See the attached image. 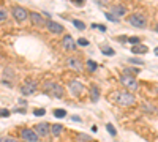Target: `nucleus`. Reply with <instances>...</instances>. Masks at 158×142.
<instances>
[{
    "label": "nucleus",
    "mask_w": 158,
    "mask_h": 142,
    "mask_svg": "<svg viewBox=\"0 0 158 142\" xmlns=\"http://www.w3.org/2000/svg\"><path fill=\"white\" fill-rule=\"evenodd\" d=\"M117 103L120 106H133L134 103H136V98H134L133 93H130V92L123 90V92H118L117 96H116Z\"/></svg>",
    "instance_id": "1"
},
{
    "label": "nucleus",
    "mask_w": 158,
    "mask_h": 142,
    "mask_svg": "<svg viewBox=\"0 0 158 142\" xmlns=\"http://www.w3.org/2000/svg\"><path fill=\"white\" fill-rule=\"evenodd\" d=\"M44 89H46L48 92H51V95H54L55 98H62L63 96V89L59 85V84H55V82H48L44 84Z\"/></svg>",
    "instance_id": "2"
},
{
    "label": "nucleus",
    "mask_w": 158,
    "mask_h": 142,
    "mask_svg": "<svg viewBox=\"0 0 158 142\" xmlns=\"http://www.w3.org/2000/svg\"><path fill=\"white\" fill-rule=\"evenodd\" d=\"M120 82H122V85H125L128 90H138L136 78H133V76H130V74H123L120 78Z\"/></svg>",
    "instance_id": "3"
},
{
    "label": "nucleus",
    "mask_w": 158,
    "mask_h": 142,
    "mask_svg": "<svg viewBox=\"0 0 158 142\" xmlns=\"http://www.w3.org/2000/svg\"><path fill=\"white\" fill-rule=\"evenodd\" d=\"M130 24L133 27H136V29H144L145 27V18L144 14H139V13H134L130 16Z\"/></svg>",
    "instance_id": "4"
},
{
    "label": "nucleus",
    "mask_w": 158,
    "mask_h": 142,
    "mask_svg": "<svg viewBox=\"0 0 158 142\" xmlns=\"http://www.w3.org/2000/svg\"><path fill=\"white\" fill-rule=\"evenodd\" d=\"M13 16L16 21H19V22H24V21L29 18V13H27V10L24 7H19V5H16L13 7Z\"/></svg>",
    "instance_id": "5"
},
{
    "label": "nucleus",
    "mask_w": 158,
    "mask_h": 142,
    "mask_svg": "<svg viewBox=\"0 0 158 142\" xmlns=\"http://www.w3.org/2000/svg\"><path fill=\"white\" fill-rule=\"evenodd\" d=\"M21 138L24 139V142H38V134L33 129H29V128L21 131Z\"/></svg>",
    "instance_id": "6"
},
{
    "label": "nucleus",
    "mask_w": 158,
    "mask_h": 142,
    "mask_svg": "<svg viewBox=\"0 0 158 142\" xmlns=\"http://www.w3.org/2000/svg\"><path fill=\"white\" fill-rule=\"evenodd\" d=\"M70 92L73 96H81L84 93V85L79 81H71L70 82Z\"/></svg>",
    "instance_id": "7"
},
{
    "label": "nucleus",
    "mask_w": 158,
    "mask_h": 142,
    "mask_svg": "<svg viewBox=\"0 0 158 142\" xmlns=\"http://www.w3.org/2000/svg\"><path fill=\"white\" fill-rule=\"evenodd\" d=\"M22 95H25V96H29V95H33L37 92V82H33V81H27V82L22 85Z\"/></svg>",
    "instance_id": "8"
},
{
    "label": "nucleus",
    "mask_w": 158,
    "mask_h": 142,
    "mask_svg": "<svg viewBox=\"0 0 158 142\" xmlns=\"http://www.w3.org/2000/svg\"><path fill=\"white\" fill-rule=\"evenodd\" d=\"M66 65H68V68L73 70V71H78V73L82 71V63L78 57H70L68 60H66Z\"/></svg>",
    "instance_id": "9"
},
{
    "label": "nucleus",
    "mask_w": 158,
    "mask_h": 142,
    "mask_svg": "<svg viewBox=\"0 0 158 142\" xmlns=\"http://www.w3.org/2000/svg\"><path fill=\"white\" fill-rule=\"evenodd\" d=\"M35 133L38 134V136H48L49 134V131H51V126L48 123H40V125H37L35 126Z\"/></svg>",
    "instance_id": "10"
},
{
    "label": "nucleus",
    "mask_w": 158,
    "mask_h": 142,
    "mask_svg": "<svg viewBox=\"0 0 158 142\" xmlns=\"http://www.w3.org/2000/svg\"><path fill=\"white\" fill-rule=\"evenodd\" d=\"M46 27L52 32V33H62V32H63V27H62L59 22H54V21H48Z\"/></svg>",
    "instance_id": "11"
},
{
    "label": "nucleus",
    "mask_w": 158,
    "mask_h": 142,
    "mask_svg": "<svg viewBox=\"0 0 158 142\" xmlns=\"http://www.w3.org/2000/svg\"><path fill=\"white\" fill-rule=\"evenodd\" d=\"M63 49H66V51H75L76 49V43H75V40H73L70 35H66L63 38Z\"/></svg>",
    "instance_id": "12"
},
{
    "label": "nucleus",
    "mask_w": 158,
    "mask_h": 142,
    "mask_svg": "<svg viewBox=\"0 0 158 142\" xmlns=\"http://www.w3.org/2000/svg\"><path fill=\"white\" fill-rule=\"evenodd\" d=\"M112 14H116V18H122V16L127 14V8L123 7V5H114L112 7Z\"/></svg>",
    "instance_id": "13"
},
{
    "label": "nucleus",
    "mask_w": 158,
    "mask_h": 142,
    "mask_svg": "<svg viewBox=\"0 0 158 142\" xmlns=\"http://www.w3.org/2000/svg\"><path fill=\"white\" fill-rule=\"evenodd\" d=\"M29 16H30V19H32L33 25H43V24H44L43 18H41V16H40L38 13H30Z\"/></svg>",
    "instance_id": "14"
},
{
    "label": "nucleus",
    "mask_w": 158,
    "mask_h": 142,
    "mask_svg": "<svg viewBox=\"0 0 158 142\" xmlns=\"http://www.w3.org/2000/svg\"><path fill=\"white\" fill-rule=\"evenodd\" d=\"M147 51H149V47L144 46V44H136V46H133V49H131V52H134V54H145Z\"/></svg>",
    "instance_id": "15"
},
{
    "label": "nucleus",
    "mask_w": 158,
    "mask_h": 142,
    "mask_svg": "<svg viewBox=\"0 0 158 142\" xmlns=\"http://www.w3.org/2000/svg\"><path fill=\"white\" fill-rule=\"evenodd\" d=\"M62 131H63V126H62V125H52V126H51V133L55 134V136H59Z\"/></svg>",
    "instance_id": "16"
},
{
    "label": "nucleus",
    "mask_w": 158,
    "mask_h": 142,
    "mask_svg": "<svg viewBox=\"0 0 158 142\" xmlns=\"http://www.w3.org/2000/svg\"><path fill=\"white\" fill-rule=\"evenodd\" d=\"M90 95H92V101H93V103H97V101H98L100 92H98L97 87H92V90H90Z\"/></svg>",
    "instance_id": "17"
},
{
    "label": "nucleus",
    "mask_w": 158,
    "mask_h": 142,
    "mask_svg": "<svg viewBox=\"0 0 158 142\" xmlns=\"http://www.w3.org/2000/svg\"><path fill=\"white\" fill-rule=\"evenodd\" d=\"M54 115L57 118H63L66 115V111L65 109H54Z\"/></svg>",
    "instance_id": "18"
},
{
    "label": "nucleus",
    "mask_w": 158,
    "mask_h": 142,
    "mask_svg": "<svg viewBox=\"0 0 158 142\" xmlns=\"http://www.w3.org/2000/svg\"><path fill=\"white\" fill-rule=\"evenodd\" d=\"M73 24H75V27H76L78 30H84V29H86V24H84L82 21H78V19H75V21H73Z\"/></svg>",
    "instance_id": "19"
},
{
    "label": "nucleus",
    "mask_w": 158,
    "mask_h": 142,
    "mask_svg": "<svg viewBox=\"0 0 158 142\" xmlns=\"http://www.w3.org/2000/svg\"><path fill=\"white\" fill-rule=\"evenodd\" d=\"M87 68H89L90 71H97L98 65H97V62H93V60H89V62H87Z\"/></svg>",
    "instance_id": "20"
},
{
    "label": "nucleus",
    "mask_w": 158,
    "mask_h": 142,
    "mask_svg": "<svg viewBox=\"0 0 158 142\" xmlns=\"http://www.w3.org/2000/svg\"><path fill=\"white\" fill-rule=\"evenodd\" d=\"M106 128H108V133H109L111 136H117V129L114 128V125L108 123V125H106Z\"/></svg>",
    "instance_id": "21"
},
{
    "label": "nucleus",
    "mask_w": 158,
    "mask_h": 142,
    "mask_svg": "<svg viewBox=\"0 0 158 142\" xmlns=\"http://www.w3.org/2000/svg\"><path fill=\"white\" fill-rule=\"evenodd\" d=\"M127 41H130L133 46H136V44H141V38L139 36H131V38H128Z\"/></svg>",
    "instance_id": "22"
},
{
    "label": "nucleus",
    "mask_w": 158,
    "mask_h": 142,
    "mask_svg": "<svg viewBox=\"0 0 158 142\" xmlns=\"http://www.w3.org/2000/svg\"><path fill=\"white\" fill-rule=\"evenodd\" d=\"M101 52H103L104 55H114V54H116L112 47H103V49H101Z\"/></svg>",
    "instance_id": "23"
},
{
    "label": "nucleus",
    "mask_w": 158,
    "mask_h": 142,
    "mask_svg": "<svg viewBox=\"0 0 158 142\" xmlns=\"http://www.w3.org/2000/svg\"><path fill=\"white\" fill-rule=\"evenodd\" d=\"M104 16H106V19H108V21H111V22H118V19L116 18V16H112L111 13H106Z\"/></svg>",
    "instance_id": "24"
},
{
    "label": "nucleus",
    "mask_w": 158,
    "mask_h": 142,
    "mask_svg": "<svg viewBox=\"0 0 158 142\" xmlns=\"http://www.w3.org/2000/svg\"><path fill=\"white\" fill-rule=\"evenodd\" d=\"M44 114H46L44 109H35V111H33V115H37V117H41V115H44Z\"/></svg>",
    "instance_id": "25"
},
{
    "label": "nucleus",
    "mask_w": 158,
    "mask_h": 142,
    "mask_svg": "<svg viewBox=\"0 0 158 142\" xmlns=\"http://www.w3.org/2000/svg\"><path fill=\"white\" fill-rule=\"evenodd\" d=\"M128 62H130V63H136V65H144V62H142L141 58H134V57L128 58Z\"/></svg>",
    "instance_id": "26"
},
{
    "label": "nucleus",
    "mask_w": 158,
    "mask_h": 142,
    "mask_svg": "<svg viewBox=\"0 0 158 142\" xmlns=\"http://www.w3.org/2000/svg\"><path fill=\"white\" fill-rule=\"evenodd\" d=\"M10 111L8 109H0V117H10Z\"/></svg>",
    "instance_id": "27"
},
{
    "label": "nucleus",
    "mask_w": 158,
    "mask_h": 142,
    "mask_svg": "<svg viewBox=\"0 0 158 142\" xmlns=\"http://www.w3.org/2000/svg\"><path fill=\"white\" fill-rule=\"evenodd\" d=\"M78 44H79V46H87L89 41L86 40V38H79V40H78Z\"/></svg>",
    "instance_id": "28"
},
{
    "label": "nucleus",
    "mask_w": 158,
    "mask_h": 142,
    "mask_svg": "<svg viewBox=\"0 0 158 142\" xmlns=\"http://www.w3.org/2000/svg\"><path fill=\"white\" fill-rule=\"evenodd\" d=\"M7 19V11L3 8H0V21H5Z\"/></svg>",
    "instance_id": "29"
},
{
    "label": "nucleus",
    "mask_w": 158,
    "mask_h": 142,
    "mask_svg": "<svg viewBox=\"0 0 158 142\" xmlns=\"http://www.w3.org/2000/svg\"><path fill=\"white\" fill-rule=\"evenodd\" d=\"M92 27H95V29H98V30H101V32H106V25H98V24H92Z\"/></svg>",
    "instance_id": "30"
},
{
    "label": "nucleus",
    "mask_w": 158,
    "mask_h": 142,
    "mask_svg": "<svg viewBox=\"0 0 158 142\" xmlns=\"http://www.w3.org/2000/svg\"><path fill=\"white\" fill-rule=\"evenodd\" d=\"M0 142H18V141L13 139V138H2V139H0Z\"/></svg>",
    "instance_id": "31"
},
{
    "label": "nucleus",
    "mask_w": 158,
    "mask_h": 142,
    "mask_svg": "<svg viewBox=\"0 0 158 142\" xmlns=\"http://www.w3.org/2000/svg\"><path fill=\"white\" fill-rule=\"evenodd\" d=\"M73 3H75V5H78V7H84V0H75Z\"/></svg>",
    "instance_id": "32"
},
{
    "label": "nucleus",
    "mask_w": 158,
    "mask_h": 142,
    "mask_svg": "<svg viewBox=\"0 0 158 142\" xmlns=\"http://www.w3.org/2000/svg\"><path fill=\"white\" fill-rule=\"evenodd\" d=\"M71 120H73V122H81V118H79V117H71Z\"/></svg>",
    "instance_id": "33"
},
{
    "label": "nucleus",
    "mask_w": 158,
    "mask_h": 142,
    "mask_svg": "<svg viewBox=\"0 0 158 142\" xmlns=\"http://www.w3.org/2000/svg\"><path fill=\"white\" fill-rule=\"evenodd\" d=\"M154 52H155V55H157V57H158V46H157V47H155V49H154Z\"/></svg>",
    "instance_id": "34"
},
{
    "label": "nucleus",
    "mask_w": 158,
    "mask_h": 142,
    "mask_svg": "<svg viewBox=\"0 0 158 142\" xmlns=\"http://www.w3.org/2000/svg\"><path fill=\"white\" fill-rule=\"evenodd\" d=\"M155 30H157V32H158V24H157V29H155Z\"/></svg>",
    "instance_id": "35"
}]
</instances>
